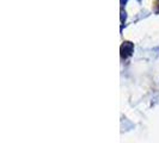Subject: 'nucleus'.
<instances>
[{"instance_id": "nucleus-4", "label": "nucleus", "mask_w": 159, "mask_h": 143, "mask_svg": "<svg viewBox=\"0 0 159 143\" xmlns=\"http://www.w3.org/2000/svg\"><path fill=\"white\" fill-rule=\"evenodd\" d=\"M156 5H157V6H159V0H157V2H156Z\"/></svg>"}, {"instance_id": "nucleus-1", "label": "nucleus", "mask_w": 159, "mask_h": 143, "mask_svg": "<svg viewBox=\"0 0 159 143\" xmlns=\"http://www.w3.org/2000/svg\"><path fill=\"white\" fill-rule=\"evenodd\" d=\"M133 51H134L133 43H130V42H123V44L121 46V56L126 58V57L132 55Z\"/></svg>"}, {"instance_id": "nucleus-3", "label": "nucleus", "mask_w": 159, "mask_h": 143, "mask_svg": "<svg viewBox=\"0 0 159 143\" xmlns=\"http://www.w3.org/2000/svg\"><path fill=\"white\" fill-rule=\"evenodd\" d=\"M127 2V0H121V5H125Z\"/></svg>"}, {"instance_id": "nucleus-2", "label": "nucleus", "mask_w": 159, "mask_h": 143, "mask_svg": "<svg viewBox=\"0 0 159 143\" xmlns=\"http://www.w3.org/2000/svg\"><path fill=\"white\" fill-rule=\"evenodd\" d=\"M126 19V12H123V11H121V22L123 23V20Z\"/></svg>"}]
</instances>
